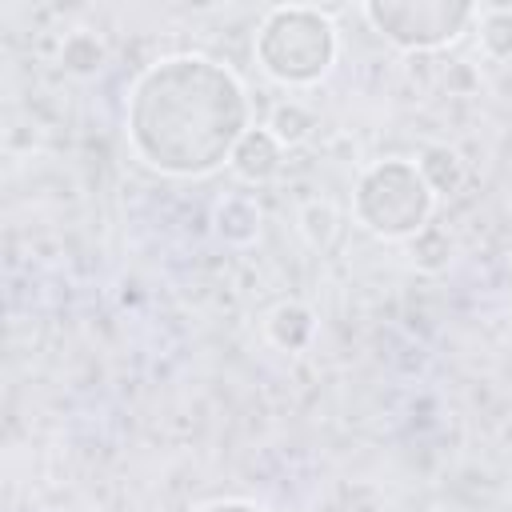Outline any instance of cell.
Here are the masks:
<instances>
[{
  "label": "cell",
  "mask_w": 512,
  "mask_h": 512,
  "mask_svg": "<svg viewBox=\"0 0 512 512\" xmlns=\"http://www.w3.org/2000/svg\"><path fill=\"white\" fill-rule=\"evenodd\" d=\"M432 212V188L408 160H384L364 172L356 192V216L380 236H408Z\"/></svg>",
  "instance_id": "cell-3"
},
{
  "label": "cell",
  "mask_w": 512,
  "mask_h": 512,
  "mask_svg": "<svg viewBox=\"0 0 512 512\" xmlns=\"http://www.w3.org/2000/svg\"><path fill=\"white\" fill-rule=\"evenodd\" d=\"M260 68L280 84H312L336 60V28L316 8H272L256 36Z\"/></svg>",
  "instance_id": "cell-2"
},
{
  "label": "cell",
  "mask_w": 512,
  "mask_h": 512,
  "mask_svg": "<svg viewBox=\"0 0 512 512\" xmlns=\"http://www.w3.org/2000/svg\"><path fill=\"white\" fill-rule=\"evenodd\" d=\"M232 164H236L244 176H268V172L276 168V140H272V132H264V128L248 132V136L240 140Z\"/></svg>",
  "instance_id": "cell-5"
},
{
  "label": "cell",
  "mask_w": 512,
  "mask_h": 512,
  "mask_svg": "<svg viewBox=\"0 0 512 512\" xmlns=\"http://www.w3.org/2000/svg\"><path fill=\"white\" fill-rule=\"evenodd\" d=\"M196 512H272V508L252 504V500H212V504H204V508H196Z\"/></svg>",
  "instance_id": "cell-6"
},
{
  "label": "cell",
  "mask_w": 512,
  "mask_h": 512,
  "mask_svg": "<svg viewBox=\"0 0 512 512\" xmlns=\"http://www.w3.org/2000/svg\"><path fill=\"white\" fill-rule=\"evenodd\" d=\"M136 156L168 176H204L236 156L248 128L240 80L208 56H164L148 64L124 108Z\"/></svg>",
  "instance_id": "cell-1"
},
{
  "label": "cell",
  "mask_w": 512,
  "mask_h": 512,
  "mask_svg": "<svg viewBox=\"0 0 512 512\" xmlns=\"http://www.w3.org/2000/svg\"><path fill=\"white\" fill-rule=\"evenodd\" d=\"M364 16L404 48H436L456 40L476 16L472 4H368Z\"/></svg>",
  "instance_id": "cell-4"
}]
</instances>
